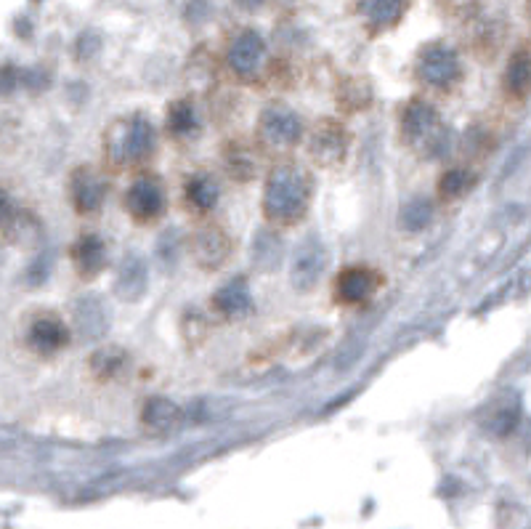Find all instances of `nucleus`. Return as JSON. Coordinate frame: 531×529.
I'll use <instances>...</instances> for the list:
<instances>
[{
    "label": "nucleus",
    "instance_id": "17",
    "mask_svg": "<svg viewBox=\"0 0 531 529\" xmlns=\"http://www.w3.org/2000/svg\"><path fill=\"white\" fill-rule=\"evenodd\" d=\"M210 309L221 319H229V322L245 319L247 314L253 312V296H250L247 282L231 280L226 282V285H221V288L216 290L213 301H210Z\"/></svg>",
    "mask_w": 531,
    "mask_h": 529
},
{
    "label": "nucleus",
    "instance_id": "8",
    "mask_svg": "<svg viewBox=\"0 0 531 529\" xmlns=\"http://www.w3.org/2000/svg\"><path fill=\"white\" fill-rule=\"evenodd\" d=\"M109 195V181L93 165H77L67 179V197L77 216L91 218L101 213Z\"/></svg>",
    "mask_w": 531,
    "mask_h": 529
},
{
    "label": "nucleus",
    "instance_id": "9",
    "mask_svg": "<svg viewBox=\"0 0 531 529\" xmlns=\"http://www.w3.org/2000/svg\"><path fill=\"white\" fill-rule=\"evenodd\" d=\"M383 282L385 277L375 269V266L367 264L346 266V269L335 277L332 296H335V304L354 309V306L370 304L372 298L378 296V290L383 288Z\"/></svg>",
    "mask_w": 531,
    "mask_h": 529
},
{
    "label": "nucleus",
    "instance_id": "10",
    "mask_svg": "<svg viewBox=\"0 0 531 529\" xmlns=\"http://www.w3.org/2000/svg\"><path fill=\"white\" fill-rule=\"evenodd\" d=\"M70 341V327L54 312H38L24 327V346L38 357H56L70 346Z\"/></svg>",
    "mask_w": 531,
    "mask_h": 529
},
{
    "label": "nucleus",
    "instance_id": "16",
    "mask_svg": "<svg viewBox=\"0 0 531 529\" xmlns=\"http://www.w3.org/2000/svg\"><path fill=\"white\" fill-rule=\"evenodd\" d=\"M324 266H327V250L319 240H306L295 253L293 261V285L303 293L316 288V282L322 277Z\"/></svg>",
    "mask_w": 531,
    "mask_h": 529
},
{
    "label": "nucleus",
    "instance_id": "6",
    "mask_svg": "<svg viewBox=\"0 0 531 529\" xmlns=\"http://www.w3.org/2000/svg\"><path fill=\"white\" fill-rule=\"evenodd\" d=\"M306 149L308 157L319 168H340L346 163L348 149H351V131H348V125L343 120L324 117L308 131Z\"/></svg>",
    "mask_w": 531,
    "mask_h": 529
},
{
    "label": "nucleus",
    "instance_id": "4",
    "mask_svg": "<svg viewBox=\"0 0 531 529\" xmlns=\"http://www.w3.org/2000/svg\"><path fill=\"white\" fill-rule=\"evenodd\" d=\"M415 78L428 94H452L462 83L460 56L455 48L444 46V43H431L417 54Z\"/></svg>",
    "mask_w": 531,
    "mask_h": 529
},
{
    "label": "nucleus",
    "instance_id": "7",
    "mask_svg": "<svg viewBox=\"0 0 531 529\" xmlns=\"http://www.w3.org/2000/svg\"><path fill=\"white\" fill-rule=\"evenodd\" d=\"M123 208L136 224L160 221L165 208H168V195H165V184H162L160 176H154V173L133 176L123 195Z\"/></svg>",
    "mask_w": 531,
    "mask_h": 529
},
{
    "label": "nucleus",
    "instance_id": "23",
    "mask_svg": "<svg viewBox=\"0 0 531 529\" xmlns=\"http://www.w3.org/2000/svg\"><path fill=\"white\" fill-rule=\"evenodd\" d=\"M476 184V173L468 165H452L439 176V197L444 203H455L465 197Z\"/></svg>",
    "mask_w": 531,
    "mask_h": 529
},
{
    "label": "nucleus",
    "instance_id": "13",
    "mask_svg": "<svg viewBox=\"0 0 531 529\" xmlns=\"http://www.w3.org/2000/svg\"><path fill=\"white\" fill-rule=\"evenodd\" d=\"M258 149H261L258 141L242 139V136L226 139V144L221 147V163H224L226 176L237 184H250L258 176V168H261V152Z\"/></svg>",
    "mask_w": 531,
    "mask_h": 529
},
{
    "label": "nucleus",
    "instance_id": "24",
    "mask_svg": "<svg viewBox=\"0 0 531 529\" xmlns=\"http://www.w3.org/2000/svg\"><path fill=\"white\" fill-rule=\"evenodd\" d=\"M335 102L346 115L362 112L372 104V88L362 78H346L335 91Z\"/></svg>",
    "mask_w": 531,
    "mask_h": 529
},
{
    "label": "nucleus",
    "instance_id": "3",
    "mask_svg": "<svg viewBox=\"0 0 531 529\" xmlns=\"http://www.w3.org/2000/svg\"><path fill=\"white\" fill-rule=\"evenodd\" d=\"M399 136L404 141V147L412 155L423 157V160H433L447 152L449 131L444 128L436 104L415 96L409 99L399 112Z\"/></svg>",
    "mask_w": 531,
    "mask_h": 529
},
{
    "label": "nucleus",
    "instance_id": "25",
    "mask_svg": "<svg viewBox=\"0 0 531 529\" xmlns=\"http://www.w3.org/2000/svg\"><path fill=\"white\" fill-rule=\"evenodd\" d=\"M433 218V203L431 200H425V197H415V200H409L404 208H401V229H407V232H420L425 226L431 224Z\"/></svg>",
    "mask_w": 531,
    "mask_h": 529
},
{
    "label": "nucleus",
    "instance_id": "21",
    "mask_svg": "<svg viewBox=\"0 0 531 529\" xmlns=\"http://www.w3.org/2000/svg\"><path fill=\"white\" fill-rule=\"evenodd\" d=\"M502 91L508 99L524 102L531 94V54L529 51H518L510 56L505 75H502Z\"/></svg>",
    "mask_w": 531,
    "mask_h": 529
},
{
    "label": "nucleus",
    "instance_id": "19",
    "mask_svg": "<svg viewBox=\"0 0 531 529\" xmlns=\"http://www.w3.org/2000/svg\"><path fill=\"white\" fill-rule=\"evenodd\" d=\"M200 112L194 107L192 99H176L165 112V131L173 141L186 144L200 136Z\"/></svg>",
    "mask_w": 531,
    "mask_h": 529
},
{
    "label": "nucleus",
    "instance_id": "20",
    "mask_svg": "<svg viewBox=\"0 0 531 529\" xmlns=\"http://www.w3.org/2000/svg\"><path fill=\"white\" fill-rule=\"evenodd\" d=\"M407 11V0H359V14L375 32L391 30Z\"/></svg>",
    "mask_w": 531,
    "mask_h": 529
},
{
    "label": "nucleus",
    "instance_id": "26",
    "mask_svg": "<svg viewBox=\"0 0 531 529\" xmlns=\"http://www.w3.org/2000/svg\"><path fill=\"white\" fill-rule=\"evenodd\" d=\"M452 11H460V14H465V11H470V8L476 6L478 0H444Z\"/></svg>",
    "mask_w": 531,
    "mask_h": 529
},
{
    "label": "nucleus",
    "instance_id": "2",
    "mask_svg": "<svg viewBox=\"0 0 531 529\" xmlns=\"http://www.w3.org/2000/svg\"><path fill=\"white\" fill-rule=\"evenodd\" d=\"M154 147H157L154 125L144 115H128L115 120L104 131L101 157L112 171H128L147 163L154 155Z\"/></svg>",
    "mask_w": 531,
    "mask_h": 529
},
{
    "label": "nucleus",
    "instance_id": "12",
    "mask_svg": "<svg viewBox=\"0 0 531 529\" xmlns=\"http://www.w3.org/2000/svg\"><path fill=\"white\" fill-rule=\"evenodd\" d=\"M234 242L229 234L216 224H205L194 229L192 240H189V256L202 272H216L229 261Z\"/></svg>",
    "mask_w": 531,
    "mask_h": 529
},
{
    "label": "nucleus",
    "instance_id": "22",
    "mask_svg": "<svg viewBox=\"0 0 531 529\" xmlns=\"http://www.w3.org/2000/svg\"><path fill=\"white\" fill-rule=\"evenodd\" d=\"M181 421V410H178L176 402H170L165 397H152L141 410V423L154 431V434H162V431H168L176 423Z\"/></svg>",
    "mask_w": 531,
    "mask_h": 529
},
{
    "label": "nucleus",
    "instance_id": "5",
    "mask_svg": "<svg viewBox=\"0 0 531 529\" xmlns=\"http://www.w3.org/2000/svg\"><path fill=\"white\" fill-rule=\"evenodd\" d=\"M258 144L269 155H287L303 141L301 115L287 104L274 102L261 112L258 120Z\"/></svg>",
    "mask_w": 531,
    "mask_h": 529
},
{
    "label": "nucleus",
    "instance_id": "11",
    "mask_svg": "<svg viewBox=\"0 0 531 529\" xmlns=\"http://www.w3.org/2000/svg\"><path fill=\"white\" fill-rule=\"evenodd\" d=\"M266 64V43L255 30H242L226 48V67L237 80H255Z\"/></svg>",
    "mask_w": 531,
    "mask_h": 529
},
{
    "label": "nucleus",
    "instance_id": "15",
    "mask_svg": "<svg viewBox=\"0 0 531 529\" xmlns=\"http://www.w3.org/2000/svg\"><path fill=\"white\" fill-rule=\"evenodd\" d=\"M218 200H221V184L213 173L197 171L186 176L184 181V205L186 211L194 216H208L216 211Z\"/></svg>",
    "mask_w": 531,
    "mask_h": 529
},
{
    "label": "nucleus",
    "instance_id": "27",
    "mask_svg": "<svg viewBox=\"0 0 531 529\" xmlns=\"http://www.w3.org/2000/svg\"><path fill=\"white\" fill-rule=\"evenodd\" d=\"M529 16H531V0H529Z\"/></svg>",
    "mask_w": 531,
    "mask_h": 529
},
{
    "label": "nucleus",
    "instance_id": "1",
    "mask_svg": "<svg viewBox=\"0 0 531 529\" xmlns=\"http://www.w3.org/2000/svg\"><path fill=\"white\" fill-rule=\"evenodd\" d=\"M314 195V179L306 165L282 160L271 168L263 187V216L271 226L287 229L303 221Z\"/></svg>",
    "mask_w": 531,
    "mask_h": 529
},
{
    "label": "nucleus",
    "instance_id": "18",
    "mask_svg": "<svg viewBox=\"0 0 531 529\" xmlns=\"http://www.w3.org/2000/svg\"><path fill=\"white\" fill-rule=\"evenodd\" d=\"M88 370L99 383H115L131 370V354L123 346H101L88 359Z\"/></svg>",
    "mask_w": 531,
    "mask_h": 529
},
{
    "label": "nucleus",
    "instance_id": "14",
    "mask_svg": "<svg viewBox=\"0 0 531 529\" xmlns=\"http://www.w3.org/2000/svg\"><path fill=\"white\" fill-rule=\"evenodd\" d=\"M70 258L80 280H93L107 266V242L101 240L96 232H83L72 242Z\"/></svg>",
    "mask_w": 531,
    "mask_h": 529
}]
</instances>
